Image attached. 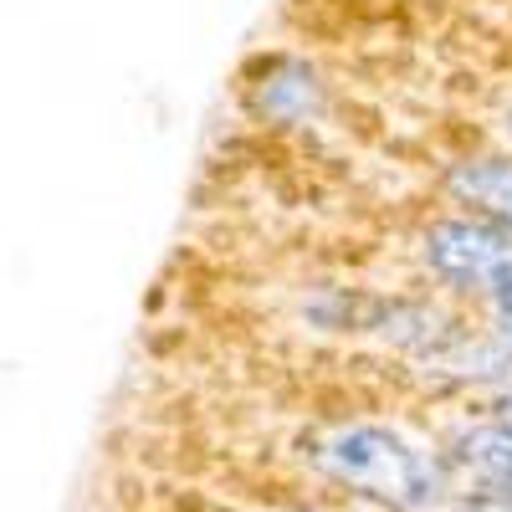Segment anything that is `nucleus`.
Wrapping results in <instances>:
<instances>
[{
	"label": "nucleus",
	"instance_id": "obj_1",
	"mask_svg": "<svg viewBox=\"0 0 512 512\" xmlns=\"http://www.w3.org/2000/svg\"><path fill=\"white\" fill-rule=\"evenodd\" d=\"M318 466L374 502L390 507H431L446 492L441 466L384 425H344L318 446Z\"/></svg>",
	"mask_w": 512,
	"mask_h": 512
},
{
	"label": "nucleus",
	"instance_id": "obj_2",
	"mask_svg": "<svg viewBox=\"0 0 512 512\" xmlns=\"http://www.w3.org/2000/svg\"><path fill=\"white\" fill-rule=\"evenodd\" d=\"M425 262L436 277L507 303L512 297V241L482 221H436L425 231Z\"/></svg>",
	"mask_w": 512,
	"mask_h": 512
},
{
	"label": "nucleus",
	"instance_id": "obj_3",
	"mask_svg": "<svg viewBox=\"0 0 512 512\" xmlns=\"http://www.w3.org/2000/svg\"><path fill=\"white\" fill-rule=\"evenodd\" d=\"M451 190L461 200H472L477 210H487L492 221L512 226V164L507 159H477V164H461L451 175Z\"/></svg>",
	"mask_w": 512,
	"mask_h": 512
},
{
	"label": "nucleus",
	"instance_id": "obj_4",
	"mask_svg": "<svg viewBox=\"0 0 512 512\" xmlns=\"http://www.w3.org/2000/svg\"><path fill=\"white\" fill-rule=\"evenodd\" d=\"M456 461L466 466L472 477L492 482V487H512V431L497 425H477L456 441Z\"/></svg>",
	"mask_w": 512,
	"mask_h": 512
},
{
	"label": "nucleus",
	"instance_id": "obj_5",
	"mask_svg": "<svg viewBox=\"0 0 512 512\" xmlns=\"http://www.w3.org/2000/svg\"><path fill=\"white\" fill-rule=\"evenodd\" d=\"M461 512H512V497H487V502H472V507H461Z\"/></svg>",
	"mask_w": 512,
	"mask_h": 512
},
{
	"label": "nucleus",
	"instance_id": "obj_6",
	"mask_svg": "<svg viewBox=\"0 0 512 512\" xmlns=\"http://www.w3.org/2000/svg\"><path fill=\"white\" fill-rule=\"evenodd\" d=\"M497 323H502V338L512 344V297H507V303H497Z\"/></svg>",
	"mask_w": 512,
	"mask_h": 512
},
{
	"label": "nucleus",
	"instance_id": "obj_7",
	"mask_svg": "<svg viewBox=\"0 0 512 512\" xmlns=\"http://www.w3.org/2000/svg\"><path fill=\"white\" fill-rule=\"evenodd\" d=\"M497 420H502V425H507V431H512V390H507V395L497 400Z\"/></svg>",
	"mask_w": 512,
	"mask_h": 512
}]
</instances>
